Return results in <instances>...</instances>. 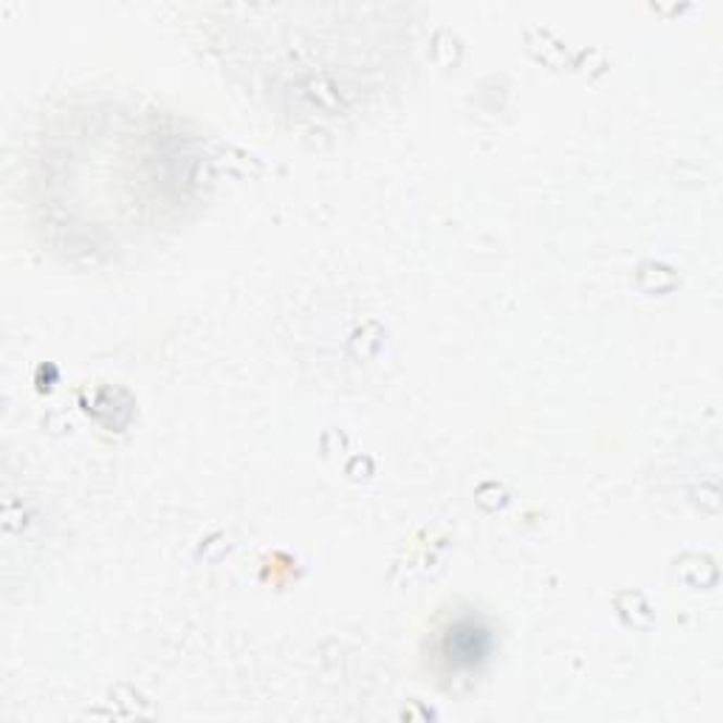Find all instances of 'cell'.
I'll return each instance as SVG.
<instances>
[{
	"instance_id": "6da1fadb",
	"label": "cell",
	"mask_w": 723,
	"mask_h": 723,
	"mask_svg": "<svg viewBox=\"0 0 723 723\" xmlns=\"http://www.w3.org/2000/svg\"><path fill=\"white\" fill-rule=\"evenodd\" d=\"M489 650V633L486 627H481L478 622H461L450 631V645H447V653L456 664L461 668H470V664H478L481 659Z\"/></svg>"
}]
</instances>
